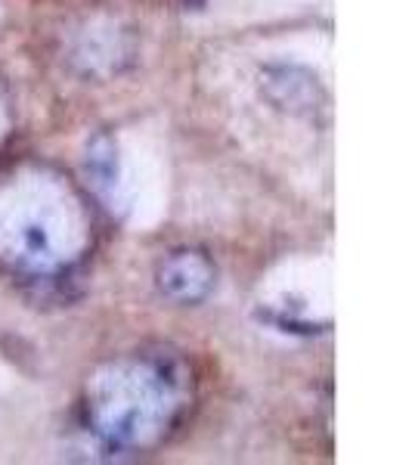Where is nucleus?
Wrapping results in <instances>:
<instances>
[{
	"label": "nucleus",
	"instance_id": "obj_1",
	"mask_svg": "<svg viewBox=\"0 0 412 465\" xmlns=\"http://www.w3.org/2000/svg\"><path fill=\"white\" fill-rule=\"evenodd\" d=\"M214 280V270L199 251H180L173 254L168 264L158 273V282H162V292H168L177 301H199V298L208 295Z\"/></svg>",
	"mask_w": 412,
	"mask_h": 465
},
{
	"label": "nucleus",
	"instance_id": "obj_2",
	"mask_svg": "<svg viewBox=\"0 0 412 465\" xmlns=\"http://www.w3.org/2000/svg\"><path fill=\"white\" fill-rule=\"evenodd\" d=\"M264 93L279 109H292V112H307L310 106L320 103V84L310 71L295 69V65H276V69L264 71Z\"/></svg>",
	"mask_w": 412,
	"mask_h": 465
}]
</instances>
